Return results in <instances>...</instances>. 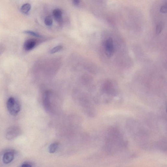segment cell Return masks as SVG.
Segmentation results:
<instances>
[{"label": "cell", "instance_id": "obj_1", "mask_svg": "<svg viewBox=\"0 0 167 167\" xmlns=\"http://www.w3.org/2000/svg\"><path fill=\"white\" fill-rule=\"evenodd\" d=\"M106 141V151L110 154H115L121 151L127 146L123 138L120 133H112Z\"/></svg>", "mask_w": 167, "mask_h": 167}, {"label": "cell", "instance_id": "obj_2", "mask_svg": "<svg viewBox=\"0 0 167 167\" xmlns=\"http://www.w3.org/2000/svg\"><path fill=\"white\" fill-rule=\"evenodd\" d=\"M7 107L9 113L13 116H16L19 113L21 109L20 103L13 97L9 98L7 102Z\"/></svg>", "mask_w": 167, "mask_h": 167}, {"label": "cell", "instance_id": "obj_3", "mask_svg": "<svg viewBox=\"0 0 167 167\" xmlns=\"http://www.w3.org/2000/svg\"><path fill=\"white\" fill-rule=\"evenodd\" d=\"M21 133L20 128L16 126L10 127L7 130L5 137L8 140H12L20 136Z\"/></svg>", "mask_w": 167, "mask_h": 167}, {"label": "cell", "instance_id": "obj_4", "mask_svg": "<svg viewBox=\"0 0 167 167\" xmlns=\"http://www.w3.org/2000/svg\"><path fill=\"white\" fill-rule=\"evenodd\" d=\"M105 52L106 56L108 58L112 57L114 53V47L113 40L111 37L106 40L105 43Z\"/></svg>", "mask_w": 167, "mask_h": 167}, {"label": "cell", "instance_id": "obj_5", "mask_svg": "<svg viewBox=\"0 0 167 167\" xmlns=\"http://www.w3.org/2000/svg\"><path fill=\"white\" fill-rule=\"evenodd\" d=\"M15 151L13 150H9L5 152L2 156V162L5 164H8L13 160Z\"/></svg>", "mask_w": 167, "mask_h": 167}, {"label": "cell", "instance_id": "obj_6", "mask_svg": "<svg viewBox=\"0 0 167 167\" xmlns=\"http://www.w3.org/2000/svg\"><path fill=\"white\" fill-rule=\"evenodd\" d=\"M50 91H47L44 93L43 95V105L46 110L47 111L49 110L50 108Z\"/></svg>", "mask_w": 167, "mask_h": 167}, {"label": "cell", "instance_id": "obj_7", "mask_svg": "<svg viewBox=\"0 0 167 167\" xmlns=\"http://www.w3.org/2000/svg\"><path fill=\"white\" fill-rule=\"evenodd\" d=\"M36 40L33 39H29L25 40L24 44V49L29 51L34 49L36 45Z\"/></svg>", "mask_w": 167, "mask_h": 167}, {"label": "cell", "instance_id": "obj_8", "mask_svg": "<svg viewBox=\"0 0 167 167\" xmlns=\"http://www.w3.org/2000/svg\"><path fill=\"white\" fill-rule=\"evenodd\" d=\"M104 90L110 94H113L114 93V89L113 85L109 82H107L104 85Z\"/></svg>", "mask_w": 167, "mask_h": 167}, {"label": "cell", "instance_id": "obj_9", "mask_svg": "<svg viewBox=\"0 0 167 167\" xmlns=\"http://www.w3.org/2000/svg\"><path fill=\"white\" fill-rule=\"evenodd\" d=\"M53 14L55 19L57 21H59L61 20L62 13L60 9H57L54 10L53 11Z\"/></svg>", "mask_w": 167, "mask_h": 167}, {"label": "cell", "instance_id": "obj_10", "mask_svg": "<svg viewBox=\"0 0 167 167\" xmlns=\"http://www.w3.org/2000/svg\"><path fill=\"white\" fill-rule=\"evenodd\" d=\"M31 6L29 3H26L24 4L21 7V10L22 13L25 14H27L30 10Z\"/></svg>", "mask_w": 167, "mask_h": 167}, {"label": "cell", "instance_id": "obj_11", "mask_svg": "<svg viewBox=\"0 0 167 167\" xmlns=\"http://www.w3.org/2000/svg\"><path fill=\"white\" fill-rule=\"evenodd\" d=\"M58 144L57 142L51 144L49 147V152L50 153H54L56 151L58 148Z\"/></svg>", "mask_w": 167, "mask_h": 167}, {"label": "cell", "instance_id": "obj_12", "mask_svg": "<svg viewBox=\"0 0 167 167\" xmlns=\"http://www.w3.org/2000/svg\"><path fill=\"white\" fill-rule=\"evenodd\" d=\"M63 49V46L61 45H58L55 46L52 49H51L50 53L51 54H53L58 52L61 51Z\"/></svg>", "mask_w": 167, "mask_h": 167}, {"label": "cell", "instance_id": "obj_13", "mask_svg": "<svg viewBox=\"0 0 167 167\" xmlns=\"http://www.w3.org/2000/svg\"><path fill=\"white\" fill-rule=\"evenodd\" d=\"M53 19L50 16H47L46 17L44 20V23L47 25L50 26L53 24Z\"/></svg>", "mask_w": 167, "mask_h": 167}, {"label": "cell", "instance_id": "obj_14", "mask_svg": "<svg viewBox=\"0 0 167 167\" xmlns=\"http://www.w3.org/2000/svg\"><path fill=\"white\" fill-rule=\"evenodd\" d=\"M23 33H25V34L31 35L37 37H41V36L38 33L31 31H24Z\"/></svg>", "mask_w": 167, "mask_h": 167}, {"label": "cell", "instance_id": "obj_15", "mask_svg": "<svg viewBox=\"0 0 167 167\" xmlns=\"http://www.w3.org/2000/svg\"><path fill=\"white\" fill-rule=\"evenodd\" d=\"M163 25L162 23H160L156 27V34H159L160 33L163 29Z\"/></svg>", "mask_w": 167, "mask_h": 167}, {"label": "cell", "instance_id": "obj_16", "mask_svg": "<svg viewBox=\"0 0 167 167\" xmlns=\"http://www.w3.org/2000/svg\"><path fill=\"white\" fill-rule=\"evenodd\" d=\"M31 163L29 162H25L22 164L19 167H32Z\"/></svg>", "mask_w": 167, "mask_h": 167}, {"label": "cell", "instance_id": "obj_17", "mask_svg": "<svg viewBox=\"0 0 167 167\" xmlns=\"http://www.w3.org/2000/svg\"><path fill=\"white\" fill-rule=\"evenodd\" d=\"M167 11V6L166 5L162 6L160 9V12L163 13H166Z\"/></svg>", "mask_w": 167, "mask_h": 167}, {"label": "cell", "instance_id": "obj_18", "mask_svg": "<svg viewBox=\"0 0 167 167\" xmlns=\"http://www.w3.org/2000/svg\"><path fill=\"white\" fill-rule=\"evenodd\" d=\"M73 3L74 5L76 6L79 5L80 3V1H78V0H76V1H73Z\"/></svg>", "mask_w": 167, "mask_h": 167}]
</instances>
